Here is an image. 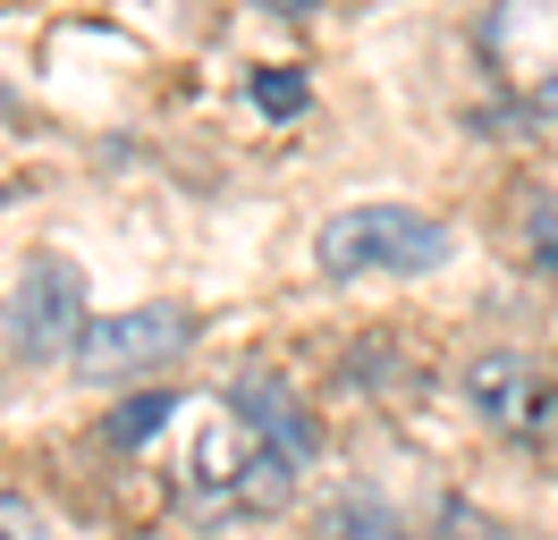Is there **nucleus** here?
<instances>
[{"label":"nucleus","instance_id":"nucleus-1","mask_svg":"<svg viewBox=\"0 0 558 540\" xmlns=\"http://www.w3.org/2000/svg\"><path fill=\"white\" fill-rule=\"evenodd\" d=\"M296 465H305V456H288L254 405H245V397H220V405L204 414L195 447H186L178 499H186V515H204V524L279 515V506H288V490H296Z\"/></svg>","mask_w":558,"mask_h":540},{"label":"nucleus","instance_id":"nucleus-2","mask_svg":"<svg viewBox=\"0 0 558 540\" xmlns=\"http://www.w3.org/2000/svg\"><path fill=\"white\" fill-rule=\"evenodd\" d=\"M449 220H432L415 202H348L314 229V262L330 279H423L449 262Z\"/></svg>","mask_w":558,"mask_h":540},{"label":"nucleus","instance_id":"nucleus-3","mask_svg":"<svg viewBox=\"0 0 558 540\" xmlns=\"http://www.w3.org/2000/svg\"><path fill=\"white\" fill-rule=\"evenodd\" d=\"M195 346V312L186 304H119V312H102V321H85V338H76V380H144V371L178 364Z\"/></svg>","mask_w":558,"mask_h":540},{"label":"nucleus","instance_id":"nucleus-4","mask_svg":"<svg viewBox=\"0 0 558 540\" xmlns=\"http://www.w3.org/2000/svg\"><path fill=\"white\" fill-rule=\"evenodd\" d=\"M85 270L60 262V254H35V262L17 270V287H9V346L26 355V364H51V355H76V338H85Z\"/></svg>","mask_w":558,"mask_h":540},{"label":"nucleus","instance_id":"nucleus-5","mask_svg":"<svg viewBox=\"0 0 558 540\" xmlns=\"http://www.w3.org/2000/svg\"><path fill=\"white\" fill-rule=\"evenodd\" d=\"M465 405H474L499 439H550L558 431L550 371L533 364V355H517V346H490V355L465 364Z\"/></svg>","mask_w":558,"mask_h":540},{"label":"nucleus","instance_id":"nucleus-6","mask_svg":"<svg viewBox=\"0 0 558 540\" xmlns=\"http://www.w3.org/2000/svg\"><path fill=\"white\" fill-rule=\"evenodd\" d=\"M483 51L499 68V85L558 110V0H499L483 26Z\"/></svg>","mask_w":558,"mask_h":540},{"label":"nucleus","instance_id":"nucleus-7","mask_svg":"<svg viewBox=\"0 0 558 540\" xmlns=\"http://www.w3.org/2000/svg\"><path fill=\"white\" fill-rule=\"evenodd\" d=\"M322 540H415V532H407L381 499H339L322 515Z\"/></svg>","mask_w":558,"mask_h":540},{"label":"nucleus","instance_id":"nucleus-8","mask_svg":"<svg viewBox=\"0 0 558 540\" xmlns=\"http://www.w3.org/2000/svg\"><path fill=\"white\" fill-rule=\"evenodd\" d=\"M170 405H178V397H144L136 414H119V422H110V439H153L161 422H170Z\"/></svg>","mask_w":558,"mask_h":540},{"label":"nucleus","instance_id":"nucleus-9","mask_svg":"<svg viewBox=\"0 0 558 540\" xmlns=\"http://www.w3.org/2000/svg\"><path fill=\"white\" fill-rule=\"evenodd\" d=\"M0 540H43V515L17 490H0Z\"/></svg>","mask_w":558,"mask_h":540},{"label":"nucleus","instance_id":"nucleus-10","mask_svg":"<svg viewBox=\"0 0 558 540\" xmlns=\"http://www.w3.org/2000/svg\"><path fill=\"white\" fill-rule=\"evenodd\" d=\"M254 94H263V110H296V101H305V85H296V76H263Z\"/></svg>","mask_w":558,"mask_h":540},{"label":"nucleus","instance_id":"nucleus-11","mask_svg":"<svg viewBox=\"0 0 558 540\" xmlns=\"http://www.w3.org/2000/svg\"><path fill=\"white\" fill-rule=\"evenodd\" d=\"M440 532H449V540H499V532H490V524H474L465 506H449V515H440Z\"/></svg>","mask_w":558,"mask_h":540},{"label":"nucleus","instance_id":"nucleus-12","mask_svg":"<svg viewBox=\"0 0 558 540\" xmlns=\"http://www.w3.org/2000/svg\"><path fill=\"white\" fill-rule=\"evenodd\" d=\"M263 9H279V17H305V9H314V0H263Z\"/></svg>","mask_w":558,"mask_h":540},{"label":"nucleus","instance_id":"nucleus-13","mask_svg":"<svg viewBox=\"0 0 558 540\" xmlns=\"http://www.w3.org/2000/svg\"><path fill=\"white\" fill-rule=\"evenodd\" d=\"M550 270H558V245H550Z\"/></svg>","mask_w":558,"mask_h":540}]
</instances>
